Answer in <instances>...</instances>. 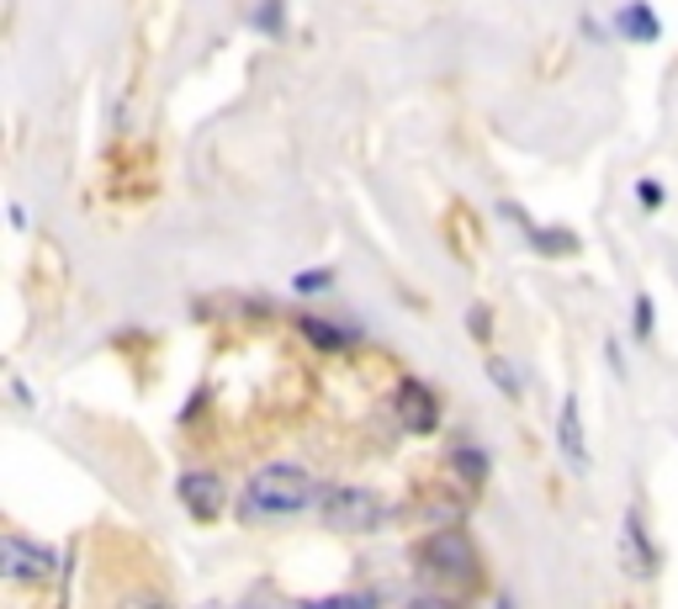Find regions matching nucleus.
Masks as SVG:
<instances>
[{
  "label": "nucleus",
  "mask_w": 678,
  "mask_h": 609,
  "mask_svg": "<svg viewBox=\"0 0 678 609\" xmlns=\"http://www.w3.org/2000/svg\"><path fill=\"white\" fill-rule=\"evenodd\" d=\"M318 504V483L308 466H291V462H270L260 466L249 487H244V504L239 514L255 525V519H291V514L314 509Z\"/></svg>",
  "instance_id": "1"
},
{
  "label": "nucleus",
  "mask_w": 678,
  "mask_h": 609,
  "mask_svg": "<svg viewBox=\"0 0 678 609\" xmlns=\"http://www.w3.org/2000/svg\"><path fill=\"white\" fill-rule=\"evenodd\" d=\"M419 561H424L435 578H445V584H472V578H477V551H472V540L461 536V530L430 536L419 546Z\"/></svg>",
  "instance_id": "2"
},
{
  "label": "nucleus",
  "mask_w": 678,
  "mask_h": 609,
  "mask_svg": "<svg viewBox=\"0 0 678 609\" xmlns=\"http://www.w3.org/2000/svg\"><path fill=\"white\" fill-rule=\"evenodd\" d=\"M323 519H329V530H339V536H366L382 519V498L366 493V487H335L323 498Z\"/></svg>",
  "instance_id": "3"
},
{
  "label": "nucleus",
  "mask_w": 678,
  "mask_h": 609,
  "mask_svg": "<svg viewBox=\"0 0 678 609\" xmlns=\"http://www.w3.org/2000/svg\"><path fill=\"white\" fill-rule=\"evenodd\" d=\"M620 567H626V578H636V584H647L657 572V551H653V540H647V530H641V514L636 509L620 519Z\"/></svg>",
  "instance_id": "4"
},
{
  "label": "nucleus",
  "mask_w": 678,
  "mask_h": 609,
  "mask_svg": "<svg viewBox=\"0 0 678 609\" xmlns=\"http://www.w3.org/2000/svg\"><path fill=\"white\" fill-rule=\"evenodd\" d=\"M0 567H6L11 584H43V578L53 572V557L43 551V546H27L22 536H11L6 546H0Z\"/></svg>",
  "instance_id": "5"
},
{
  "label": "nucleus",
  "mask_w": 678,
  "mask_h": 609,
  "mask_svg": "<svg viewBox=\"0 0 678 609\" xmlns=\"http://www.w3.org/2000/svg\"><path fill=\"white\" fill-rule=\"evenodd\" d=\"M392 409H398V419H403V430H413V435H435V392L424 388V382H403L398 388V398H392Z\"/></svg>",
  "instance_id": "6"
},
{
  "label": "nucleus",
  "mask_w": 678,
  "mask_h": 609,
  "mask_svg": "<svg viewBox=\"0 0 678 609\" xmlns=\"http://www.w3.org/2000/svg\"><path fill=\"white\" fill-rule=\"evenodd\" d=\"M175 493L186 498V509H192L196 519H218V514H223V498H228V487H223L218 472H186Z\"/></svg>",
  "instance_id": "7"
},
{
  "label": "nucleus",
  "mask_w": 678,
  "mask_h": 609,
  "mask_svg": "<svg viewBox=\"0 0 678 609\" xmlns=\"http://www.w3.org/2000/svg\"><path fill=\"white\" fill-rule=\"evenodd\" d=\"M557 445L562 456L573 466H588V440H583V414H578V398L567 392L562 398V414H557Z\"/></svg>",
  "instance_id": "8"
},
{
  "label": "nucleus",
  "mask_w": 678,
  "mask_h": 609,
  "mask_svg": "<svg viewBox=\"0 0 678 609\" xmlns=\"http://www.w3.org/2000/svg\"><path fill=\"white\" fill-rule=\"evenodd\" d=\"M615 27H620V38H630V43H657L662 38V22H657V11L647 0H626L615 11Z\"/></svg>",
  "instance_id": "9"
},
{
  "label": "nucleus",
  "mask_w": 678,
  "mask_h": 609,
  "mask_svg": "<svg viewBox=\"0 0 678 609\" xmlns=\"http://www.w3.org/2000/svg\"><path fill=\"white\" fill-rule=\"evenodd\" d=\"M297 329H302L314 344H323V350H345V344H350V334L335 329V323H323V318H297Z\"/></svg>",
  "instance_id": "10"
},
{
  "label": "nucleus",
  "mask_w": 678,
  "mask_h": 609,
  "mask_svg": "<svg viewBox=\"0 0 678 609\" xmlns=\"http://www.w3.org/2000/svg\"><path fill=\"white\" fill-rule=\"evenodd\" d=\"M329 281H335V270H297V276H291V292L318 297V292H329Z\"/></svg>",
  "instance_id": "11"
},
{
  "label": "nucleus",
  "mask_w": 678,
  "mask_h": 609,
  "mask_svg": "<svg viewBox=\"0 0 678 609\" xmlns=\"http://www.w3.org/2000/svg\"><path fill=\"white\" fill-rule=\"evenodd\" d=\"M630 323H636V340H653V297L647 292L630 302Z\"/></svg>",
  "instance_id": "12"
},
{
  "label": "nucleus",
  "mask_w": 678,
  "mask_h": 609,
  "mask_svg": "<svg viewBox=\"0 0 678 609\" xmlns=\"http://www.w3.org/2000/svg\"><path fill=\"white\" fill-rule=\"evenodd\" d=\"M112 609H175V605H165L160 593H144V588H133V593H122Z\"/></svg>",
  "instance_id": "13"
},
{
  "label": "nucleus",
  "mask_w": 678,
  "mask_h": 609,
  "mask_svg": "<svg viewBox=\"0 0 678 609\" xmlns=\"http://www.w3.org/2000/svg\"><path fill=\"white\" fill-rule=\"evenodd\" d=\"M308 609H377V599L371 593H339V599H318Z\"/></svg>",
  "instance_id": "14"
},
{
  "label": "nucleus",
  "mask_w": 678,
  "mask_h": 609,
  "mask_svg": "<svg viewBox=\"0 0 678 609\" xmlns=\"http://www.w3.org/2000/svg\"><path fill=\"white\" fill-rule=\"evenodd\" d=\"M255 27L276 38V32H281V0H260V11H255Z\"/></svg>",
  "instance_id": "15"
},
{
  "label": "nucleus",
  "mask_w": 678,
  "mask_h": 609,
  "mask_svg": "<svg viewBox=\"0 0 678 609\" xmlns=\"http://www.w3.org/2000/svg\"><path fill=\"white\" fill-rule=\"evenodd\" d=\"M487 371H493V382H499V388H504L508 398L520 392V376H514V365H508V361H493V365H487Z\"/></svg>",
  "instance_id": "16"
},
{
  "label": "nucleus",
  "mask_w": 678,
  "mask_h": 609,
  "mask_svg": "<svg viewBox=\"0 0 678 609\" xmlns=\"http://www.w3.org/2000/svg\"><path fill=\"white\" fill-rule=\"evenodd\" d=\"M456 466L466 472V477H472V483L483 477V456H477V451H456Z\"/></svg>",
  "instance_id": "17"
},
{
  "label": "nucleus",
  "mask_w": 678,
  "mask_h": 609,
  "mask_svg": "<svg viewBox=\"0 0 678 609\" xmlns=\"http://www.w3.org/2000/svg\"><path fill=\"white\" fill-rule=\"evenodd\" d=\"M636 192H641V207H647V213H657V207H662V186H657V180H641Z\"/></svg>",
  "instance_id": "18"
},
{
  "label": "nucleus",
  "mask_w": 678,
  "mask_h": 609,
  "mask_svg": "<svg viewBox=\"0 0 678 609\" xmlns=\"http://www.w3.org/2000/svg\"><path fill=\"white\" fill-rule=\"evenodd\" d=\"M472 334H477V340L493 334V329H487V308H472Z\"/></svg>",
  "instance_id": "19"
},
{
  "label": "nucleus",
  "mask_w": 678,
  "mask_h": 609,
  "mask_svg": "<svg viewBox=\"0 0 678 609\" xmlns=\"http://www.w3.org/2000/svg\"><path fill=\"white\" fill-rule=\"evenodd\" d=\"M409 609H445V605H440V599H413Z\"/></svg>",
  "instance_id": "20"
},
{
  "label": "nucleus",
  "mask_w": 678,
  "mask_h": 609,
  "mask_svg": "<svg viewBox=\"0 0 678 609\" xmlns=\"http://www.w3.org/2000/svg\"><path fill=\"white\" fill-rule=\"evenodd\" d=\"M499 609H508V599H499Z\"/></svg>",
  "instance_id": "21"
}]
</instances>
